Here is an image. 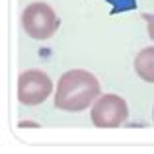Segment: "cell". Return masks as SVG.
Wrapping results in <instances>:
<instances>
[{"instance_id":"6da1fadb","label":"cell","mask_w":154,"mask_h":154,"mask_svg":"<svg viewBox=\"0 0 154 154\" xmlns=\"http://www.w3.org/2000/svg\"><path fill=\"white\" fill-rule=\"evenodd\" d=\"M102 96L100 82L92 72L74 68L64 72L57 82L55 107L60 111H84Z\"/></svg>"},{"instance_id":"7a4b0ae2","label":"cell","mask_w":154,"mask_h":154,"mask_svg":"<svg viewBox=\"0 0 154 154\" xmlns=\"http://www.w3.org/2000/svg\"><path fill=\"white\" fill-rule=\"evenodd\" d=\"M60 26L55 10L45 2H33L22 12V27L31 39H51Z\"/></svg>"},{"instance_id":"3957f363","label":"cell","mask_w":154,"mask_h":154,"mask_svg":"<svg viewBox=\"0 0 154 154\" xmlns=\"http://www.w3.org/2000/svg\"><path fill=\"white\" fill-rule=\"evenodd\" d=\"M92 123L100 129H115L127 121L129 107L121 96L103 94L92 105Z\"/></svg>"},{"instance_id":"277c9868","label":"cell","mask_w":154,"mask_h":154,"mask_svg":"<svg viewBox=\"0 0 154 154\" xmlns=\"http://www.w3.org/2000/svg\"><path fill=\"white\" fill-rule=\"evenodd\" d=\"M53 92L49 74L39 68H29L18 76V102L23 105L43 103Z\"/></svg>"},{"instance_id":"5b68a950","label":"cell","mask_w":154,"mask_h":154,"mask_svg":"<svg viewBox=\"0 0 154 154\" xmlns=\"http://www.w3.org/2000/svg\"><path fill=\"white\" fill-rule=\"evenodd\" d=\"M135 72L144 82L154 84V47L140 49L135 57Z\"/></svg>"},{"instance_id":"8992f818","label":"cell","mask_w":154,"mask_h":154,"mask_svg":"<svg viewBox=\"0 0 154 154\" xmlns=\"http://www.w3.org/2000/svg\"><path fill=\"white\" fill-rule=\"evenodd\" d=\"M20 127H39V123H33V121H20Z\"/></svg>"},{"instance_id":"52a82bcc","label":"cell","mask_w":154,"mask_h":154,"mask_svg":"<svg viewBox=\"0 0 154 154\" xmlns=\"http://www.w3.org/2000/svg\"><path fill=\"white\" fill-rule=\"evenodd\" d=\"M152 119H154V111H152Z\"/></svg>"}]
</instances>
